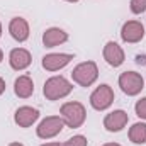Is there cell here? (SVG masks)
<instances>
[{
    "instance_id": "obj_1",
    "label": "cell",
    "mask_w": 146,
    "mask_h": 146,
    "mask_svg": "<svg viewBox=\"0 0 146 146\" xmlns=\"http://www.w3.org/2000/svg\"><path fill=\"white\" fill-rule=\"evenodd\" d=\"M73 90V85L65 76H51L44 82L42 94L48 100H60Z\"/></svg>"
},
{
    "instance_id": "obj_2",
    "label": "cell",
    "mask_w": 146,
    "mask_h": 146,
    "mask_svg": "<svg viewBox=\"0 0 146 146\" xmlns=\"http://www.w3.org/2000/svg\"><path fill=\"white\" fill-rule=\"evenodd\" d=\"M60 114H61V119L65 121V124L68 127H80L83 122H85V117H87V110L83 107V104L80 102H66L61 106L60 109Z\"/></svg>"
},
{
    "instance_id": "obj_3",
    "label": "cell",
    "mask_w": 146,
    "mask_h": 146,
    "mask_svg": "<svg viewBox=\"0 0 146 146\" xmlns=\"http://www.w3.org/2000/svg\"><path fill=\"white\" fill-rule=\"evenodd\" d=\"M99 76V68L94 61H85V63H80L73 68L72 72V78L75 83H78L80 87H90L95 83Z\"/></svg>"
},
{
    "instance_id": "obj_4",
    "label": "cell",
    "mask_w": 146,
    "mask_h": 146,
    "mask_svg": "<svg viewBox=\"0 0 146 146\" xmlns=\"http://www.w3.org/2000/svg\"><path fill=\"white\" fill-rule=\"evenodd\" d=\"M63 127H65V121L60 115H49L39 122V126L36 127V133L41 139H51L56 134H60L63 131Z\"/></svg>"
},
{
    "instance_id": "obj_5",
    "label": "cell",
    "mask_w": 146,
    "mask_h": 146,
    "mask_svg": "<svg viewBox=\"0 0 146 146\" xmlns=\"http://www.w3.org/2000/svg\"><path fill=\"white\" fill-rule=\"evenodd\" d=\"M119 87L126 95H138L145 88V80L136 72H124L119 76Z\"/></svg>"
},
{
    "instance_id": "obj_6",
    "label": "cell",
    "mask_w": 146,
    "mask_h": 146,
    "mask_svg": "<svg viewBox=\"0 0 146 146\" xmlns=\"http://www.w3.org/2000/svg\"><path fill=\"white\" fill-rule=\"evenodd\" d=\"M114 102V90L110 88L107 83L97 87L92 95H90V106L95 110H106L109 109Z\"/></svg>"
},
{
    "instance_id": "obj_7",
    "label": "cell",
    "mask_w": 146,
    "mask_h": 146,
    "mask_svg": "<svg viewBox=\"0 0 146 146\" xmlns=\"http://www.w3.org/2000/svg\"><path fill=\"white\" fill-rule=\"evenodd\" d=\"M121 37H122L124 42H129V44L139 42L145 37V26L139 21H127V22L122 24Z\"/></svg>"
},
{
    "instance_id": "obj_8",
    "label": "cell",
    "mask_w": 146,
    "mask_h": 146,
    "mask_svg": "<svg viewBox=\"0 0 146 146\" xmlns=\"http://www.w3.org/2000/svg\"><path fill=\"white\" fill-rule=\"evenodd\" d=\"M72 60L73 54H68V53H51L42 58V68L48 72H58L65 68Z\"/></svg>"
},
{
    "instance_id": "obj_9",
    "label": "cell",
    "mask_w": 146,
    "mask_h": 146,
    "mask_svg": "<svg viewBox=\"0 0 146 146\" xmlns=\"http://www.w3.org/2000/svg\"><path fill=\"white\" fill-rule=\"evenodd\" d=\"M127 121H129L127 112L117 109V110H114V112H110V114L106 115V119H104V127H106L109 133H119V131H122V129L126 127Z\"/></svg>"
},
{
    "instance_id": "obj_10",
    "label": "cell",
    "mask_w": 146,
    "mask_h": 146,
    "mask_svg": "<svg viewBox=\"0 0 146 146\" xmlns=\"http://www.w3.org/2000/svg\"><path fill=\"white\" fill-rule=\"evenodd\" d=\"M37 119H39V110L34 107H29V106L19 107L14 114V121L19 127H31Z\"/></svg>"
},
{
    "instance_id": "obj_11",
    "label": "cell",
    "mask_w": 146,
    "mask_h": 146,
    "mask_svg": "<svg viewBox=\"0 0 146 146\" xmlns=\"http://www.w3.org/2000/svg\"><path fill=\"white\" fill-rule=\"evenodd\" d=\"M104 60L109 63L110 66H114V68H117V66H121L122 63H124V51H122V48L117 44V42H114V41H109L106 46H104Z\"/></svg>"
},
{
    "instance_id": "obj_12",
    "label": "cell",
    "mask_w": 146,
    "mask_h": 146,
    "mask_svg": "<svg viewBox=\"0 0 146 146\" xmlns=\"http://www.w3.org/2000/svg\"><path fill=\"white\" fill-rule=\"evenodd\" d=\"M31 61H33L31 53H29L27 49H24V48H15V49H12L10 54H9V63H10V66H12L14 70H17V72L26 70V68L31 65Z\"/></svg>"
},
{
    "instance_id": "obj_13",
    "label": "cell",
    "mask_w": 146,
    "mask_h": 146,
    "mask_svg": "<svg viewBox=\"0 0 146 146\" xmlns=\"http://www.w3.org/2000/svg\"><path fill=\"white\" fill-rule=\"evenodd\" d=\"M9 33L19 42L27 41V37H29V24H27V21L22 19V17H14L10 21V24H9Z\"/></svg>"
},
{
    "instance_id": "obj_14",
    "label": "cell",
    "mask_w": 146,
    "mask_h": 146,
    "mask_svg": "<svg viewBox=\"0 0 146 146\" xmlns=\"http://www.w3.org/2000/svg\"><path fill=\"white\" fill-rule=\"evenodd\" d=\"M66 41H68V34L60 27H49L42 34V44L46 48H54V46L63 44Z\"/></svg>"
},
{
    "instance_id": "obj_15",
    "label": "cell",
    "mask_w": 146,
    "mask_h": 146,
    "mask_svg": "<svg viewBox=\"0 0 146 146\" xmlns=\"http://www.w3.org/2000/svg\"><path fill=\"white\" fill-rule=\"evenodd\" d=\"M14 92L21 99H29L34 94V82H33V78L27 76V75H21L19 78H15V82H14Z\"/></svg>"
},
{
    "instance_id": "obj_16",
    "label": "cell",
    "mask_w": 146,
    "mask_h": 146,
    "mask_svg": "<svg viewBox=\"0 0 146 146\" xmlns=\"http://www.w3.org/2000/svg\"><path fill=\"white\" fill-rule=\"evenodd\" d=\"M129 139L134 145H145L146 143V124L136 122L129 127Z\"/></svg>"
},
{
    "instance_id": "obj_17",
    "label": "cell",
    "mask_w": 146,
    "mask_h": 146,
    "mask_svg": "<svg viewBox=\"0 0 146 146\" xmlns=\"http://www.w3.org/2000/svg\"><path fill=\"white\" fill-rule=\"evenodd\" d=\"M87 145H88L87 138L82 136V134H76V136H73V138H70V139H66L63 146H87Z\"/></svg>"
},
{
    "instance_id": "obj_18",
    "label": "cell",
    "mask_w": 146,
    "mask_h": 146,
    "mask_svg": "<svg viewBox=\"0 0 146 146\" xmlns=\"http://www.w3.org/2000/svg\"><path fill=\"white\" fill-rule=\"evenodd\" d=\"M131 12L133 14H143L146 10V0H131Z\"/></svg>"
},
{
    "instance_id": "obj_19",
    "label": "cell",
    "mask_w": 146,
    "mask_h": 146,
    "mask_svg": "<svg viewBox=\"0 0 146 146\" xmlns=\"http://www.w3.org/2000/svg\"><path fill=\"white\" fill-rule=\"evenodd\" d=\"M134 110H136V115L141 117V119H146V97L139 99L134 106Z\"/></svg>"
},
{
    "instance_id": "obj_20",
    "label": "cell",
    "mask_w": 146,
    "mask_h": 146,
    "mask_svg": "<svg viewBox=\"0 0 146 146\" xmlns=\"http://www.w3.org/2000/svg\"><path fill=\"white\" fill-rule=\"evenodd\" d=\"M136 63H138V65H145L146 63V56L145 54H138V56H136Z\"/></svg>"
},
{
    "instance_id": "obj_21",
    "label": "cell",
    "mask_w": 146,
    "mask_h": 146,
    "mask_svg": "<svg viewBox=\"0 0 146 146\" xmlns=\"http://www.w3.org/2000/svg\"><path fill=\"white\" fill-rule=\"evenodd\" d=\"M5 92V82H3V78H0V95Z\"/></svg>"
},
{
    "instance_id": "obj_22",
    "label": "cell",
    "mask_w": 146,
    "mask_h": 146,
    "mask_svg": "<svg viewBox=\"0 0 146 146\" xmlns=\"http://www.w3.org/2000/svg\"><path fill=\"white\" fill-rule=\"evenodd\" d=\"M41 146H61L60 143H46V145H41Z\"/></svg>"
},
{
    "instance_id": "obj_23",
    "label": "cell",
    "mask_w": 146,
    "mask_h": 146,
    "mask_svg": "<svg viewBox=\"0 0 146 146\" xmlns=\"http://www.w3.org/2000/svg\"><path fill=\"white\" fill-rule=\"evenodd\" d=\"M9 146H24V145H22V143H10Z\"/></svg>"
},
{
    "instance_id": "obj_24",
    "label": "cell",
    "mask_w": 146,
    "mask_h": 146,
    "mask_svg": "<svg viewBox=\"0 0 146 146\" xmlns=\"http://www.w3.org/2000/svg\"><path fill=\"white\" fill-rule=\"evenodd\" d=\"M104 146H121V145H117V143H107V145H104Z\"/></svg>"
},
{
    "instance_id": "obj_25",
    "label": "cell",
    "mask_w": 146,
    "mask_h": 146,
    "mask_svg": "<svg viewBox=\"0 0 146 146\" xmlns=\"http://www.w3.org/2000/svg\"><path fill=\"white\" fill-rule=\"evenodd\" d=\"M2 60H3V53H2V49H0V63H2Z\"/></svg>"
},
{
    "instance_id": "obj_26",
    "label": "cell",
    "mask_w": 146,
    "mask_h": 146,
    "mask_svg": "<svg viewBox=\"0 0 146 146\" xmlns=\"http://www.w3.org/2000/svg\"><path fill=\"white\" fill-rule=\"evenodd\" d=\"M0 36H2V24H0Z\"/></svg>"
},
{
    "instance_id": "obj_27",
    "label": "cell",
    "mask_w": 146,
    "mask_h": 146,
    "mask_svg": "<svg viewBox=\"0 0 146 146\" xmlns=\"http://www.w3.org/2000/svg\"><path fill=\"white\" fill-rule=\"evenodd\" d=\"M66 2H78V0H66Z\"/></svg>"
}]
</instances>
